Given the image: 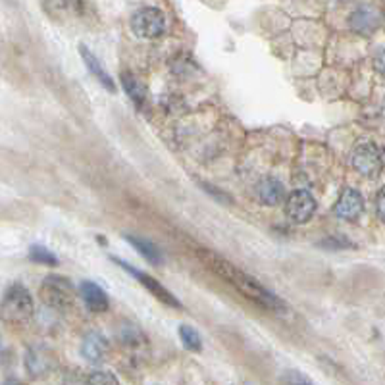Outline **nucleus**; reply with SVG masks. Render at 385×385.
Here are the masks:
<instances>
[{
	"instance_id": "f257e3e1",
	"label": "nucleus",
	"mask_w": 385,
	"mask_h": 385,
	"mask_svg": "<svg viewBox=\"0 0 385 385\" xmlns=\"http://www.w3.org/2000/svg\"><path fill=\"white\" fill-rule=\"evenodd\" d=\"M205 256V260L208 262V266L216 272V274L224 277L227 283H231L237 291H239L241 295H245L248 301H253L255 304L262 306V309L266 310H275V312H280V310L285 309V303H283L280 297H275L272 291L260 285V283L256 282L255 277H251L245 272H241L237 266L234 264H229L224 258H218L216 255H210L207 253Z\"/></svg>"
},
{
	"instance_id": "f03ea898",
	"label": "nucleus",
	"mask_w": 385,
	"mask_h": 385,
	"mask_svg": "<svg viewBox=\"0 0 385 385\" xmlns=\"http://www.w3.org/2000/svg\"><path fill=\"white\" fill-rule=\"evenodd\" d=\"M35 314L33 299L21 283H14L6 289L0 301V322L8 328H23L31 322Z\"/></svg>"
},
{
	"instance_id": "7ed1b4c3",
	"label": "nucleus",
	"mask_w": 385,
	"mask_h": 385,
	"mask_svg": "<svg viewBox=\"0 0 385 385\" xmlns=\"http://www.w3.org/2000/svg\"><path fill=\"white\" fill-rule=\"evenodd\" d=\"M42 303L54 310H69L76 303V287L64 275H48L39 289Z\"/></svg>"
},
{
	"instance_id": "20e7f679",
	"label": "nucleus",
	"mask_w": 385,
	"mask_h": 385,
	"mask_svg": "<svg viewBox=\"0 0 385 385\" xmlns=\"http://www.w3.org/2000/svg\"><path fill=\"white\" fill-rule=\"evenodd\" d=\"M131 29L141 39H159L166 31V18L159 8H141L131 18Z\"/></svg>"
},
{
	"instance_id": "39448f33",
	"label": "nucleus",
	"mask_w": 385,
	"mask_h": 385,
	"mask_svg": "<svg viewBox=\"0 0 385 385\" xmlns=\"http://www.w3.org/2000/svg\"><path fill=\"white\" fill-rule=\"evenodd\" d=\"M351 164L358 173H362L364 178H376L381 172V154H379L378 146L372 141H360V143L352 149Z\"/></svg>"
},
{
	"instance_id": "423d86ee",
	"label": "nucleus",
	"mask_w": 385,
	"mask_h": 385,
	"mask_svg": "<svg viewBox=\"0 0 385 385\" xmlns=\"http://www.w3.org/2000/svg\"><path fill=\"white\" fill-rule=\"evenodd\" d=\"M316 212V200L309 191H295L285 202V214L293 224H306Z\"/></svg>"
},
{
	"instance_id": "0eeeda50",
	"label": "nucleus",
	"mask_w": 385,
	"mask_h": 385,
	"mask_svg": "<svg viewBox=\"0 0 385 385\" xmlns=\"http://www.w3.org/2000/svg\"><path fill=\"white\" fill-rule=\"evenodd\" d=\"M114 260H116L117 264H120V266L125 270V272H130L133 277H137L139 283L149 289V291H151L152 295L156 297L159 301H162V303L168 304V306H172V309H181V303H179L178 299H176V297H173L172 293H170V291L164 287V285H160V283L156 282L154 277H151L149 274H144V272H139V270H135L133 266H130L127 262L120 260V258H114Z\"/></svg>"
},
{
	"instance_id": "6e6552de",
	"label": "nucleus",
	"mask_w": 385,
	"mask_h": 385,
	"mask_svg": "<svg viewBox=\"0 0 385 385\" xmlns=\"http://www.w3.org/2000/svg\"><path fill=\"white\" fill-rule=\"evenodd\" d=\"M362 212H364V199H362V195L357 189H351V187L343 189V192H341V197H339L335 205L337 218L355 222L357 218H360Z\"/></svg>"
},
{
	"instance_id": "1a4fd4ad",
	"label": "nucleus",
	"mask_w": 385,
	"mask_h": 385,
	"mask_svg": "<svg viewBox=\"0 0 385 385\" xmlns=\"http://www.w3.org/2000/svg\"><path fill=\"white\" fill-rule=\"evenodd\" d=\"M79 293H81V299L85 306L95 312V314H100V312H106L110 309V303H108V297L103 291V287H98L96 283L93 282H81L79 285Z\"/></svg>"
},
{
	"instance_id": "9d476101",
	"label": "nucleus",
	"mask_w": 385,
	"mask_h": 385,
	"mask_svg": "<svg viewBox=\"0 0 385 385\" xmlns=\"http://www.w3.org/2000/svg\"><path fill=\"white\" fill-rule=\"evenodd\" d=\"M108 341H106V337L103 335V333H98V331H93V333H89V335L83 339L81 343V355L89 362H93V364H100L104 358H106V355H108Z\"/></svg>"
},
{
	"instance_id": "9b49d317",
	"label": "nucleus",
	"mask_w": 385,
	"mask_h": 385,
	"mask_svg": "<svg viewBox=\"0 0 385 385\" xmlns=\"http://www.w3.org/2000/svg\"><path fill=\"white\" fill-rule=\"evenodd\" d=\"M378 23H379L378 12L370 6L357 8V10L351 14V18H349V25H351V29L355 33L360 35L374 33V31L378 29Z\"/></svg>"
},
{
	"instance_id": "f8f14e48",
	"label": "nucleus",
	"mask_w": 385,
	"mask_h": 385,
	"mask_svg": "<svg viewBox=\"0 0 385 385\" xmlns=\"http://www.w3.org/2000/svg\"><path fill=\"white\" fill-rule=\"evenodd\" d=\"M79 54H81L83 62H85L87 69H89L91 74L96 77V81L100 83L106 91L114 93V91H116V85H114V81H112V77L108 76V71L103 68L100 60H98V58H96V56L93 54L85 45H79Z\"/></svg>"
},
{
	"instance_id": "ddd939ff",
	"label": "nucleus",
	"mask_w": 385,
	"mask_h": 385,
	"mask_svg": "<svg viewBox=\"0 0 385 385\" xmlns=\"http://www.w3.org/2000/svg\"><path fill=\"white\" fill-rule=\"evenodd\" d=\"M258 199L268 207H277L285 199V187L280 179L264 178L258 183Z\"/></svg>"
},
{
	"instance_id": "4468645a",
	"label": "nucleus",
	"mask_w": 385,
	"mask_h": 385,
	"mask_svg": "<svg viewBox=\"0 0 385 385\" xmlns=\"http://www.w3.org/2000/svg\"><path fill=\"white\" fill-rule=\"evenodd\" d=\"M125 239L130 241L133 247L137 248L139 253L146 258L149 262H152V264H162V253L159 251V247L156 245H152L151 241L146 239H139V237H133V235H125Z\"/></svg>"
},
{
	"instance_id": "2eb2a0df",
	"label": "nucleus",
	"mask_w": 385,
	"mask_h": 385,
	"mask_svg": "<svg viewBox=\"0 0 385 385\" xmlns=\"http://www.w3.org/2000/svg\"><path fill=\"white\" fill-rule=\"evenodd\" d=\"M122 83H124V89L131 100L137 104V106H143V103L146 100V89H144L143 83L139 81L133 74H124L122 76Z\"/></svg>"
},
{
	"instance_id": "dca6fc26",
	"label": "nucleus",
	"mask_w": 385,
	"mask_h": 385,
	"mask_svg": "<svg viewBox=\"0 0 385 385\" xmlns=\"http://www.w3.org/2000/svg\"><path fill=\"white\" fill-rule=\"evenodd\" d=\"M179 337H181V343L187 351L199 352L202 349V339H200L199 331L195 330L192 326H181L179 328Z\"/></svg>"
},
{
	"instance_id": "f3484780",
	"label": "nucleus",
	"mask_w": 385,
	"mask_h": 385,
	"mask_svg": "<svg viewBox=\"0 0 385 385\" xmlns=\"http://www.w3.org/2000/svg\"><path fill=\"white\" fill-rule=\"evenodd\" d=\"M29 258L35 264H42V266H58V258L52 255V251H48L42 245H33V247L29 248Z\"/></svg>"
},
{
	"instance_id": "a211bd4d",
	"label": "nucleus",
	"mask_w": 385,
	"mask_h": 385,
	"mask_svg": "<svg viewBox=\"0 0 385 385\" xmlns=\"http://www.w3.org/2000/svg\"><path fill=\"white\" fill-rule=\"evenodd\" d=\"M25 364H28V370L31 376H41L42 372H47L48 360L39 351H29L28 358H25Z\"/></svg>"
},
{
	"instance_id": "6ab92c4d",
	"label": "nucleus",
	"mask_w": 385,
	"mask_h": 385,
	"mask_svg": "<svg viewBox=\"0 0 385 385\" xmlns=\"http://www.w3.org/2000/svg\"><path fill=\"white\" fill-rule=\"evenodd\" d=\"M87 385H122L117 381V378L110 372H93L87 379Z\"/></svg>"
},
{
	"instance_id": "aec40b11",
	"label": "nucleus",
	"mask_w": 385,
	"mask_h": 385,
	"mask_svg": "<svg viewBox=\"0 0 385 385\" xmlns=\"http://www.w3.org/2000/svg\"><path fill=\"white\" fill-rule=\"evenodd\" d=\"M283 385H314L310 381L309 376H304L303 372L289 370L283 374Z\"/></svg>"
},
{
	"instance_id": "412c9836",
	"label": "nucleus",
	"mask_w": 385,
	"mask_h": 385,
	"mask_svg": "<svg viewBox=\"0 0 385 385\" xmlns=\"http://www.w3.org/2000/svg\"><path fill=\"white\" fill-rule=\"evenodd\" d=\"M144 337L141 335V331L137 328H133V326H125L124 331H122V341L125 345H139L143 343Z\"/></svg>"
},
{
	"instance_id": "4be33fe9",
	"label": "nucleus",
	"mask_w": 385,
	"mask_h": 385,
	"mask_svg": "<svg viewBox=\"0 0 385 385\" xmlns=\"http://www.w3.org/2000/svg\"><path fill=\"white\" fill-rule=\"evenodd\" d=\"M376 210H378L379 220L385 224V187H381L376 197Z\"/></svg>"
},
{
	"instance_id": "5701e85b",
	"label": "nucleus",
	"mask_w": 385,
	"mask_h": 385,
	"mask_svg": "<svg viewBox=\"0 0 385 385\" xmlns=\"http://www.w3.org/2000/svg\"><path fill=\"white\" fill-rule=\"evenodd\" d=\"M374 68L378 69L381 76H385V47L379 48L378 52L374 54Z\"/></svg>"
},
{
	"instance_id": "b1692460",
	"label": "nucleus",
	"mask_w": 385,
	"mask_h": 385,
	"mask_svg": "<svg viewBox=\"0 0 385 385\" xmlns=\"http://www.w3.org/2000/svg\"><path fill=\"white\" fill-rule=\"evenodd\" d=\"M64 4L69 8H74V10H79L81 8V0H62Z\"/></svg>"
},
{
	"instance_id": "393cba45",
	"label": "nucleus",
	"mask_w": 385,
	"mask_h": 385,
	"mask_svg": "<svg viewBox=\"0 0 385 385\" xmlns=\"http://www.w3.org/2000/svg\"><path fill=\"white\" fill-rule=\"evenodd\" d=\"M4 385H23L21 381H18V379H6L4 381Z\"/></svg>"
}]
</instances>
